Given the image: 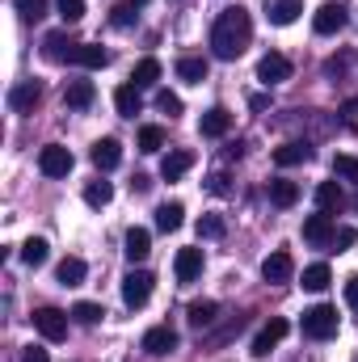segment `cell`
Returning a JSON list of instances; mask_svg holds the SVG:
<instances>
[{
	"label": "cell",
	"mask_w": 358,
	"mask_h": 362,
	"mask_svg": "<svg viewBox=\"0 0 358 362\" xmlns=\"http://www.w3.org/2000/svg\"><path fill=\"white\" fill-rule=\"evenodd\" d=\"M156 110H165V114H181V97L178 93H169V89H161L156 93Z\"/></svg>",
	"instance_id": "obj_41"
},
{
	"label": "cell",
	"mask_w": 358,
	"mask_h": 362,
	"mask_svg": "<svg viewBox=\"0 0 358 362\" xmlns=\"http://www.w3.org/2000/svg\"><path fill=\"white\" fill-rule=\"evenodd\" d=\"M122 245H127L122 253H127V262H131V266H135V262H144V257L152 253V236H148V228H131Z\"/></svg>",
	"instance_id": "obj_13"
},
{
	"label": "cell",
	"mask_w": 358,
	"mask_h": 362,
	"mask_svg": "<svg viewBox=\"0 0 358 362\" xmlns=\"http://www.w3.org/2000/svg\"><path fill=\"white\" fill-rule=\"evenodd\" d=\"M131 4H148V0H131Z\"/></svg>",
	"instance_id": "obj_46"
},
{
	"label": "cell",
	"mask_w": 358,
	"mask_h": 362,
	"mask_svg": "<svg viewBox=\"0 0 358 362\" xmlns=\"http://www.w3.org/2000/svg\"><path fill=\"white\" fill-rule=\"evenodd\" d=\"M110 198H114V185L110 181H89L85 185V202L89 206H110Z\"/></svg>",
	"instance_id": "obj_32"
},
{
	"label": "cell",
	"mask_w": 358,
	"mask_h": 362,
	"mask_svg": "<svg viewBox=\"0 0 358 362\" xmlns=\"http://www.w3.org/2000/svg\"><path fill=\"white\" fill-rule=\"evenodd\" d=\"M304 13V0H266V17L274 25H291Z\"/></svg>",
	"instance_id": "obj_18"
},
{
	"label": "cell",
	"mask_w": 358,
	"mask_h": 362,
	"mask_svg": "<svg viewBox=\"0 0 358 362\" xmlns=\"http://www.w3.org/2000/svg\"><path fill=\"white\" fill-rule=\"evenodd\" d=\"M152 282H156V278L148 270H131L122 278V303H127V308H144V303L152 299Z\"/></svg>",
	"instance_id": "obj_3"
},
{
	"label": "cell",
	"mask_w": 358,
	"mask_h": 362,
	"mask_svg": "<svg viewBox=\"0 0 358 362\" xmlns=\"http://www.w3.org/2000/svg\"><path fill=\"white\" fill-rule=\"evenodd\" d=\"M72 64H81V68H105L110 64V51L105 47H97V42H81V47H72V55H68Z\"/></svg>",
	"instance_id": "obj_14"
},
{
	"label": "cell",
	"mask_w": 358,
	"mask_h": 362,
	"mask_svg": "<svg viewBox=\"0 0 358 362\" xmlns=\"http://www.w3.org/2000/svg\"><path fill=\"white\" fill-rule=\"evenodd\" d=\"M110 21H114L118 30H127V25L135 21V4H114V8H110Z\"/></svg>",
	"instance_id": "obj_40"
},
{
	"label": "cell",
	"mask_w": 358,
	"mask_h": 362,
	"mask_svg": "<svg viewBox=\"0 0 358 362\" xmlns=\"http://www.w3.org/2000/svg\"><path fill=\"white\" fill-rule=\"evenodd\" d=\"M354 206H358V198H354Z\"/></svg>",
	"instance_id": "obj_47"
},
{
	"label": "cell",
	"mask_w": 358,
	"mask_h": 362,
	"mask_svg": "<svg viewBox=\"0 0 358 362\" xmlns=\"http://www.w3.org/2000/svg\"><path fill=\"white\" fill-rule=\"evenodd\" d=\"M258 81H262V85H282V81H291V59L278 55V51L262 55V59H258Z\"/></svg>",
	"instance_id": "obj_6"
},
{
	"label": "cell",
	"mask_w": 358,
	"mask_h": 362,
	"mask_svg": "<svg viewBox=\"0 0 358 362\" xmlns=\"http://www.w3.org/2000/svg\"><path fill=\"white\" fill-rule=\"evenodd\" d=\"M342 202H346V194H342V185H337V181H321V185H316V206H321L325 215H329V211H337Z\"/></svg>",
	"instance_id": "obj_24"
},
{
	"label": "cell",
	"mask_w": 358,
	"mask_h": 362,
	"mask_svg": "<svg viewBox=\"0 0 358 362\" xmlns=\"http://www.w3.org/2000/svg\"><path fill=\"white\" fill-rule=\"evenodd\" d=\"M85 274H89V266H85L81 257H64V262H59V270H55V278H59L64 286H81V282H85Z\"/></svg>",
	"instance_id": "obj_27"
},
{
	"label": "cell",
	"mask_w": 358,
	"mask_h": 362,
	"mask_svg": "<svg viewBox=\"0 0 358 362\" xmlns=\"http://www.w3.org/2000/svg\"><path fill=\"white\" fill-rule=\"evenodd\" d=\"M55 8H59V17H64L68 25H76V21L85 17V0H55Z\"/></svg>",
	"instance_id": "obj_37"
},
{
	"label": "cell",
	"mask_w": 358,
	"mask_h": 362,
	"mask_svg": "<svg viewBox=\"0 0 358 362\" xmlns=\"http://www.w3.org/2000/svg\"><path fill=\"white\" fill-rule=\"evenodd\" d=\"M287 333H291V325H287L282 316H274V320H270L266 329H262V333L253 337V354H258V358H266L270 350H274V346H278V341L287 337Z\"/></svg>",
	"instance_id": "obj_9"
},
{
	"label": "cell",
	"mask_w": 358,
	"mask_h": 362,
	"mask_svg": "<svg viewBox=\"0 0 358 362\" xmlns=\"http://www.w3.org/2000/svg\"><path fill=\"white\" fill-rule=\"evenodd\" d=\"M354 240H358L354 228H337V232H333V249H337V253H342V249H350Z\"/></svg>",
	"instance_id": "obj_42"
},
{
	"label": "cell",
	"mask_w": 358,
	"mask_h": 362,
	"mask_svg": "<svg viewBox=\"0 0 358 362\" xmlns=\"http://www.w3.org/2000/svg\"><path fill=\"white\" fill-rule=\"evenodd\" d=\"M38 97H42V85H38V81H25V85H17V89L8 93V105H13L17 114H25V110L38 105Z\"/></svg>",
	"instance_id": "obj_20"
},
{
	"label": "cell",
	"mask_w": 358,
	"mask_h": 362,
	"mask_svg": "<svg viewBox=\"0 0 358 362\" xmlns=\"http://www.w3.org/2000/svg\"><path fill=\"white\" fill-rule=\"evenodd\" d=\"M333 173L346 181H358V156H333Z\"/></svg>",
	"instance_id": "obj_38"
},
{
	"label": "cell",
	"mask_w": 358,
	"mask_h": 362,
	"mask_svg": "<svg viewBox=\"0 0 358 362\" xmlns=\"http://www.w3.org/2000/svg\"><path fill=\"white\" fill-rule=\"evenodd\" d=\"M47 257H51V245H47L42 236H30V240L21 245V262H25L30 270H38V266H47Z\"/></svg>",
	"instance_id": "obj_22"
},
{
	"label": "cell",
	"mask_w": 358,
	"mask_h": 362,
	"mask_svg": "<svg viewBox=\"0 0 358 362\" xmlns=\"http://www.w3.org/2000/svg\"><path fill=\"white\" fill-rule=\"evenodd\" d=\"M249 38H253V17H249V8H224L219 17H215V25H211V51H215V59H236V55H245V47H249Z\"/></svg>",
	"instance_id": "obj_1"
},
{
	"label": "cell",
	"mask_w": 358,
	"mask_h": 362,
	"mask_svg": "<svg viewBox=\"0 0 358 362\" xmlns=\"http://www.w3.org/2000/svg\"><path fill=\"white\" fill-rule=\"evenodd\" d=\"M333 232H337V228H333V219H329L325 211H321V215H308V219H304V240H308V245H316V249L333 245Z\"/></svg>",
	"instance_id": "obj_7"
},
{
	"label": "cell",
	"mask_w": 358,
	"mask_h": 362,
	"mask_svg": "<svg viewBox=\"0 0 358 362\" xmlns=\"http://www.w3.org/2000/svg\"><path fill=\"white\" fill-rule=\"evenodd\" d=\"M144 350H148L152 358H165V354H173V350H178V333H173L169 325H156V329H148V333H144Z\"/></svg>",
	"instance_id": "obj_8"
},
{
	"label": "cell",
	"mask_w": 358,
	"mask_h": 362,
	"mask_svg": "<svg viewBox=\"0 0 358 362\" xmlns=\"http://www.w3.org/2000/svg\"><path fill=\"white\" fill-rule=\"evenodd\" d=\"M312 25H316V34H337V30L346 25V8H342V4H321Z\"/></svg>",
	"instance_id": "obj_12"
},
{
	"label": "cell",
	"mask_w": 358,
	"mask_h": 362,
	"mask_svg": "<svg viewBox=\"0 0 358 362\" xmlns=\"http://www.w3.org/2000/svg\"><path fill=\"white\" fill-rule=\"evenodd\" d=\"M17 4V13L25 17V21H38L42 13H47V0H13Z\"/></svg>",
	"instance_id": "obj_39"
},
{
	"label": "cell",
	"mask_w": 358,
	"mask_h": 362,
	"mask_svg": "<svg viewBox=\"0 0 358 362\" xmlns=\"http://www.w3.org/2000/svg\"><path fill=\"white\" fill-rule=\"evenodd\" d=\"M118 160H122V144H118V139H97V144H93V165H97L101 173L118 169Z\"/></svg>",
	"instance_id": "obj_11"
},
{
	"label": "cell",
	"mask_w": 358,
	"mask_h": 362,
	"mask_svg": "<svg viewBox=\"0 0 358 362\" xmlns=\"http://www.w3.org/2000/svg\"><path fill=\"white\" fill-rule=\"evenodd\" d=\"M224 236V219L219 215H202L198 219V240H219Z\"/></svg>",
	"instance_id": "obj_36"
},
{
	"label": "cell",
	"mask_w": 358,
	"mask_h": 362,
	"mask_svg": "<svg viewBox=\"0 0 358 362\" xmlns=\"http://www.w3.org/2000/svg\"><path fill=\"white\" fill-rule=\"evenodd\" d=\"M274 160H278L282 169H291V165H308V160H312V148H308V144H282V148L274 152Z\"/></svg>",
	"instance_id": "obj_23"
},
{
	"label": "cell",
	"mask_w": 358,
	"mask_h": 362,
	"mask_svg": "<svg viewBox=\"0 0 358 362\" xmlns=\"http://www.w3.org/2000/svg\"><path fill=\"white\" fill-rule=\"evenodd\" d=\"M190 165H194V156H190V152H169V156L161 160V177H165V181H178Z\"/></svg>",
	"instance_id": "obj_29"
},
{
	"label": "cell",
	"mask_w": 358,
	"mask_h": 362,
	"mask_svg": "<svg viewBox=\"0 0 358 362\" xmlns=\"http://www.w3.org/2000/svg\"><path fill=\"white\" fill-rule=\"evenodd\" d=\"M207 189H211V194H228V177H224V173L207 177Z\"/></svg>",
	"instance_id": "obj_45"
},
{
	"label": "cell",
	"mask_w": 358,
	"mask_h": 362,
	"mask_svg": "<svg viewBox=\"0 0 358 362\" xmlns=\"http://www.w3.org/2000/svg\"><path fill=\"white\" fill-rule=\"evenodd\" d=\"M114 105H118V114L135 118V114H139V89H135V85H122V89L114 93Z\"/></svg>",
	"instance_id": "obj_30"
},
{
	"label": "cell",
	"mask_w": 358,
	"mask_h": 362,
	"mask_svg": "<svg viewBox=\"0 0 358 362\" xmlns=\"http://www.w3.org/2000/svg\"><path fill=\"white\" fill-rule=\"evenodd\" d=\"M64 47H72V42H68V34H59V30L42 38V51H47V59H64V55H68Z\"/></svg>",
	"instance_id": "obj_35"
},
{
	"label": "cell",
	"mask_w": 358,
	"mask_h": 362,
	"mask_svg": "<svg viewBox=\"0 0 358 362\" xmlns=\"http://www.w3.org/2000/svg\"><path fill=\"white\" fill-rule=\"evenodd\" d=\"M329 282H333V274H329L325 262H316V266H308V270H304V291H325Z\"/></svg>",
	"instance_id": "obj_31"
},
{
	"label": "cell",
	"mask_w": 358,
	"mask_h": 362,
	"mask_svg": "<svg viewBox=\"0 0 358 362\" xmlns=\"http://www.w3.org/2000/svg\"><path fill=\"white\" fill-rule=\"evenodd\" d=\"M97 89H93V81H68V89H64V105L68 110H89Z\"/></svg>",
	"instance_id": "obj_15"
},
{
	"label": "cell",
	"mask_w": 358,
	"mask_h": 362,
	"mask_svg": "<svg viewBox=\"0 0 358 362\" xmlns=\"http://www.w3.org/2000/svg\"><path fill=\"white\" fill-rule=\"evenodd\" d=\"M156 81H161V59H156V55L139 59L135 72H131V85H135V89H148V85H156Z\"/></svg>",
	"instance_id": "obj_21"
},
{
	"label": "cell",
	"mask_w": 358,
	"mask_h": 362,
	"mask_svg": "<svg viewBox=\"0 0 358 362\" xmlns=\"http://www.w3.org/2000/svg\"><path fill=\"white\" fill-rule=\"evenodd\" d=\"M181 219H185V206H181V202H161V206H156V228H161V232H178Z\"/></svg>",
	"instance_id": "obj_25"
},
{
	"label": "cell",
	"mask_w": 358,
	"mask_h": 362,
	"mask_svg": "<svg viewBox=\"0 0 358 362\" xmlns=\"http://www.w3.org/2000/svg\"><path fill=\"white\" fill-rule=\"evenodd\" d=\"M161 148H165V131L152 127V122L139 127V152H161Z\"/></svg>",
	"instance_id": "obj_33"
},
{
	"label": "cell",
	"mask_w": 358,
	"mask_h": 362,
	"mask_svg": "<svg viewBox=\"0 0 358 362\" xmlns=\"http://www.w3.org/2000/svg\"><path fill=\"white\" fill-rule=\"evenodd\" d=\"M21 362H51V354H47L42 346H25V350H21Z\"/></svg>",
	"instance_id": "obj_43"
},
{
	"label": "cell",
	"mask_w": 358,
	"mask_h": 362,
	"mask_svg": "<svg viewBox=\"0 0 358 362\" xmlns=\"http://www.w3.org/2000/svg\"><path fill=\"white\" fill-rule=\"evenodd\" d=\"M105 312H101V303H89V299H81L76 308H72V320H81V325H97Z\"/></svg>",
	"instance_id": "obj_34"
},
{
	"label": "cell",
	"mask_w": 358,
	"mask_h": 362,
	"mask_svg": "<svg viewBox=\"0 0 358 362\" xmlns=\"http://www.w3.org/2000/svg\"><path fill=\"white\" fill-rule=\"evenodd\" d=\"M173 274H178V282H194L202 274V249H181L178 262H173Z\"/></svg>",
	"instance_id": "obj_16"
},
{
	"label": "cell",
	"mask_w": 358,
	"mask_h": 362,
	"mask_svg": "<svg viewBox=\"0 0 358 362\" xmlns=\"http://www.w3.org/2000/svg\"><path fill=\"white\" fill-rule=\"evenodd\" d=\"M291 274H295V262H291L287 249L270 253L266 262H262V278H266V282H291Z\"/></svg>",
	"instance_id": "obj_10"
},
{
	"label": "cell",
	"mask_w": 358,
	"mask_h": 362,
	"mask_svg": "<svg viewBox=\"0 0 358 362\" xmlns=\"http://www.w3.org/2000/svg\"><path fill=\"white\" fill-rule=\"evenodd\" d=\"M333 333H337V308L316 303V308H308V312H304V337L325 341V337H333Z\"/></svg>",
	"instance_id": "obj_2"
},
{
	"label": "cell",
	"mask_w": 358,
	"mask_h": 362,
	"mask_svg": "<svg viewBox=\"0 0 358 362\" xmlns=\"http://www.w3.org/2000/svg\"><path fill=\"white\" fill-rule=\"evenodd\" d=\"M228 127H232V114H228L224 105H215V110L202 114V135H207V139H224Z\"/></svg>",
	"instance_id": "obj_19"
},
{
	"label": "cell",
	"mask_w": 358,
	"mask_h": 362,
	"mask_svg": "<svg viewBox=\"0 0 358 362\" xmlns=\"http://www.w3.org/2000/svg\"><path fill=\"white\" fill-rule=\"evenodd\" d=\"M207 72H211V64H207L202 55H181L178 59V76L185 81V85H202Z\"/></svg>",
	"instance_id": "obj_17"
},
{
	"label": "cell",
	"mask_w": 358,
	"mask_h": 362,
	"mask_svg": "<svg viewBox=\"0 0 358 362\" xmlns=\"http://www.w3.org/2000/svg\"><path fill=\"white\" fill-rule=\"evenodd\" d=\"M72 165H76V160H72V152H68V148H59V144H47V148L38 152V169H42L47 177H68V173H72Z\"/></svg>",
	"instance_id": "obj_4"
},
{
	"label": "cell",
	"mask_w": 358,
	"mask_h": 362,
	"mask_svg": "<svg viewBox=\"0 0 358 362\" xmlns=\"http://www.w3.org/2000/svg\"><path fill=\"white\" fill-rule=\"evenodd\" d=\"M34 329H38L47 341H64V337H68V312H59V308H38V312H34Z\"/></svg>",
	"instance_id": "obj_5"
},
{
	"label": "cell",
	"mask_w": 358,
	"mask_h": 362,
	"mask_svg": "<svg viewBox=\"0 0 358 362\" xmlns=\"http://www.w3.org/2000/svg\"><path fill=\"white\" fill-rule=\"evenodd\" d=\"M346 303L358 312V274H354V278H346Z\"/></svg>",
	"instance_id": "obj_44"
},
{
	"label": "cell",
	"mask_w": 358,
	"mask_h": 362,
	"mask_svg": "<svg viewBox=\"0 0 358 362\" xmlns=\"http://www.w3.org/2000/svg\"><path fill=\"white\" fill-rule=\"evenodd\" d=\"M270 202H274V206H282V211H287V206H295V202H299V185H295V181H270Z\"/></svg>",
	"instance_id": "obj_26"
},
{
	"label": "cell",
	"mask_w": 358,
	"mask_h": 362,
	"mask_svg": "<svg viewBox=\"0 0 358 362\" xmlns=\"http://www.w3.org/2000/svg\"><path fill=\"white\" fill-rule=\"evenodd\" d=\"M215 312H219V303H215V299H198V303H190L185 320H190L194 329H207V325L215 320Z\"/></svg>",
	"instance_id": "obj_28"
}]
</instances>
